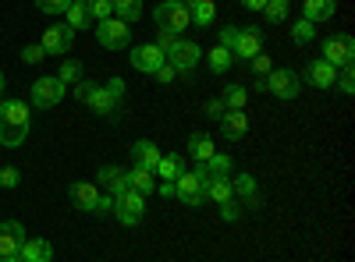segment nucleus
Here are the masks:
<instances>
[{
  "instance_id": "nucleus-1",
  "label": "nucleus",
  "mask_w": 355,
  "mask_h": 262,
  "mask_svg": "<svg viewBox=\"0 0 355 262\" xmlns=\"http://www.w3.org/2000/svg\"><path fill=\"white\" fill-rule=\"evenodd\" d=\"M28 128H33V113H28V103L21 100H4L0 103V145H21L28 138Z\"/></svg>"
},
{
  "instance_id": "nucleus-2",
  "label": "nucleus",
  "mask_w": 355,
  "mask_h": 262,
  "mask_svg": "<svg viewBox=\"0 0 355 262\" xmlns=\"http://www.w3.org/2000/svg\"><path fill=\"white\" fill-rule=\"evenodd\" d=\"M153 18H157V28H167V32H174V36H182L192 25L185 0H160V4L153 8Z\"/></svg>"
},
{
  "instance_id": "nucleus-3",
  "label": "nucleus",
  "mask_w": 355,
  "mask_h": 262,
  "mask_svg": "<svg viewBox=\"0 0 355 262\" xmlns=\"http://www.w3.org/2000/svg\"><path fill=\"white\" fill-rule=\"evenodd\" d=\"M96 43L107 46V50H125V46H132V28H128V21H121V18H103V21H96Z\"/></svg>"
},
{
  "instance_id": "nucleus-4",
  "label": "nucleus",
  "mask_w": 355,
  "mask_h": 262,
  "mask_svg": "<svg viewBox=\"0 0 355 262\" xmlns=\"http://www.w3.org/2000/svg\"><path fill=\"white\" fill-rule=\"evenodd\" d=\"M64 89H68V85L57 75H43V78L33 82V96H28V100H33L36 110H50V106H57L64 100Z\"/></svg>"
},
{
  "instance_id": "nucleus-5",
  "label": "nucleus",
  "mask_w": 355,
  "mask_h": 262,
  "mask_svg": "<svg viewBox=\"0 0 355 262\" xmlns=\"http://www.w3.org/2000/svg\"><path fill=\"white\" fill-rule=\"evenodd\" d=\"M266 89H270L277 100H299L302 93V75L291 71V68H274L266 75Z\"/></svg>"
},
{
  "instance_id": "nucleus-6",
  "label": "nucleus",
  "mask_w": 355,
  "mask_h": 262,
  "mask_svg": "<svg viewBox=\"0 0 355 262\" xmlns=\"http://www.w3.org/2000/svg\"><path fill=\"white\" fill-rule=\"evenodd\" d=\"M110 213L121 220L125 227H135V223H142V216H146V198L135 195V191H121V195H114Z\"/></svg>"
},
{
  "instance_id": "nucleus-7",
  "label": "nucleus",
  "mask_w": 355,
  "mask_h": 262,
  "mask_svg": "<svg viewBox=\"0 0 355 262\" xmlns=\"http://www.w3.org/2000/svg\"><path fill=\"white\" fill-rule=\"evenodd\" d=\"M174 198L185 202V206H192V209L206 202V188H202V178L196 170H182L174 178Z\"/></svg>"
},
{
  "instance_id": "nucleus-8",
  "label": "nucleus",
  "mask_w": 355,
  "mask_h": 262,
  "mask_svg": "<svg viewBox=\"0 0 355 262\" xmlns=\"http://www.w3.org/2000/svg\"><path fill=\"white\" fill-rule=\"evenodd\" d=\"M202 61V46L199 43H189V39H178L171 50H167V64L178 71V75H189L196 71V64Z\"/></svg>"
},
{
  "instance_id": "nucleus-9",
  "label": "nucleus",
  "mask_w": 355,
  "mask_h": 262,
  "mask_svg": "<svg viewBox=\"0 0 355 262\" xmlns=\"http://www.w3.org/2000/svg\"><path fill=\"white\" fill-rule=\"evenodd\" d=\"M256 53H263V36L259 28H239L234 25V39H231V57H239V61H252Z\"/></svg>"
},
{
  "instance_id": "nucleus-10",
  "label": "nucleus",
  "mask_w": 355,
  "mask_h": 262,
  "mask_svg": "<svg viewBox=\"0 0 355 262\" xmlns=\"http://www.w3.org/2000/svg\"><path fill=\"white\" fill-rule=\"evenodd\" d=\"M128 61H132V68H135V71L157 75V71L164 68V50H160L157 43H139V46H132Z\"/></svg>"
},
{
  "instance_id": "nucleus-11",
  "label": "nucleus",
  "mask_w": 355,
  "mask_h": 262,
  "mask_svg": "<svg viewBox=\"0 0 355 262\" xmlns=\"http://www.w3.org/2000/svg\"><path fill=\"white\" fill-rule=\"evenodd\" d=\"M352 57H355L352 36H331V39H323V57H320V61H327L334 68H345V64H352Z\"/></svg>"
},
{
  "instance_id": "nucleus-12",
  "label": "nucleus",
  "mask_w": 355,
  "mask_h": 262,
  "mask_svg": "<svg viewBox=\"0 0 355 262\" xmlns=\"http://www.w3.org/2000/svg\"><path fill=\"white\" fill-rule=\"evenodd\" d=\"M71 43H75V28H68V25H50L40 39L43 53H53V57H64L71 50Z\"/></svg>"
},
{
  "instance_id": "nucleus-13",
  "label": "nucleus",
  "mask_w": 355,
  "mask_h": 262,
  "mask_svg": "<svg viewBox=\"0 0 355 262\" xmlns=\"http://www.w3.org/2000/svg\"><path fill=\"white\" fill-rule=\"evenodd\" d=\"M82 103L93 113H100V118H110V113H117V103H121V100H117L107 85H89V93H85Z\"/></svg>"
},
{
  "instance_id": "nucleus-14",
  "label": "nucleus",
  "mask_w": 355,
  "mask_h": 262,
  "mask_svg": "<svg viewBox=\"0 0 355 262\" xmlns=\"http://www.w3.org/2000/svg\"><path fill=\"white\" fill-rule=\"evenodd\" d=\"M68 198H71V206H75L78 213H96V206H100V188L89 185V181H75V185L68 188Z\"/></svg>"
},
{
  "instance_id": "nucleus-15",
  "label": "nucleus",
  "mask_w": 355,
  "mask_h": 262,
  "mask_svg": "<svg viewBox=\"0 0 355 262\" xmlns=\"http://www.w3.org/2000/svg\"><path fill=\"white\" fill-rule=\"evenodd\" d=\"M25 227L18 223V220H4L0 223V255H15V252H21V245H25Z\"/></svg>"
},
{
  "instance_id": "nucleus-16",
  "label": "nucleus",
  "mask_w": 355,
  "mask_h": 262,
  "mask_svg": "<svg viewBox=\"0 0 355 262\" xmlns=\"http://www.w3.org/2000/svg\"><path fill=\"white\" fill-rule=\"evenodd\" d=\"M306 82L313 85V89H334L338 68L327 64V61H313V64H306Z\"/></svg>"
},
{
  "instance_id": "nucleus-17",
  "label": "nucleus",
  "mask_w": 355,
  "mask_h": 262,
  "mask_svg": "<svg viewBox=\"0 0 355 262\" xmlns=\"http://www.w3.org/2000/svg\"><path fill=\"white\" fill-rule=\"evenodd\" d=\"M96 188H107V195H121L128 191V181H125V170L121 167H100L96 170Z\"/></svg>"
},
{
  "instance_id": "nucleus-18",
  "label": "nucleus",
  "mask_w": 355,
  "mask_h": 262,
  "mask_svg": "<svg viewBox=\"0 0 355 262\" xmlns=\"http://www.w3.org/2000/svg\"><path fill=\"white\" fill-rule=\"evenodd\" d=\"M245 131H249V118H245V110H227L224 118H220V135H224L227 142L245 138Z\"/></svg>"
},
{
  "instance_id": "nucleus-19",
  "label": "nucleus",
  "mask_w": 355,
  "mask_h": 262,
  "mask_svg": "<svg viewBox=\"0 0 355 262\" xmlns=\"http://www.w3.org/2000/svg\"><path fill=\"white\" fill-rule=\"evenodd\" d=\"M125 181H128V191H135V195H142V198L157 191V178H153V170L132 167V170H125Z\"/></svg>"
},
{
  "instance_id": "nucleus-20",
  "label": "nucleus",
  "mask_w": 355,
  "mask_h": 262,
  "mask_svg": "<svg viewBox=\"0 0 355 262\" xmlns=\"http://www.w3.org/2000/svg\"><path fill=\"white\" fill-rule=\"evenodd\" d=\"M132 160H135V167H142V170H157V163H160V149H157L150 138H139V142L132 145Z\"/></svg>"
},
{
  "instance_id": "nucleus-21",
  "label": "nucleus",
  "mask_w": 355,
  "mask_h": 262,
  "mask_svg": "<svg viewBox=\"0 0 355 262\" xmlns=\"http://www.w3.org/2000/svg\"><path fill=\"white\" fill-rule=\"evenodd\" d=\"M50 259H53V245L46 238H25L21 262H50Z\"/></svg>"
},
{
  "instance_id": "nucleus-22",
  "label": "nucleus",
  "mask_w": 355,
  "mask_h": 262,
  "mask_svg": "<svg viewBox=\"0 0 355 262\" xmlns=\"http://www.w3.org/2000/svg\"><path fill=\"white\" fill-rule=\"evenodd\" d=\"M231 188H234V195H239L245 206H252V209L259 206V185H256L252 174H239V178L231 181Z\"/></svg>"
},
{
  "instance_id": "nucleus-23",
  "label": "nucleus",
  "mask_w": 355,
  "mask_h": 262,
  "mask_svg": "<svg viewBox=\"0 0 355 262\" xmlns=\"http://www.w3.org/2000/svg\"><path fill=\"white\" fill-rule=\"evenodd\" d=\"M189 153H192L196 163H206V160L217 153V145H214V138L206 135V131H192L189 135Z\"/></svg>"
},
{
  "instance_id": "nucleus-24",
  "label": "nucleus",
  "mask_w": 355,
  "mask_h": 262,
  "mask_svg": "<svg viewBox=\"0 0 355 262\" xmlns=\"http://www.w3.org/2000/svg\"><path fill=\"white\" fill-rule=\"evenodd\" d=\"M334 11H338L334 0H306V4H302V18L313 21V25H316V21H331Z\"/></svg>"
},
{
  "instance_id": "nucleus-25",
  "label": "nucleus",
  "mask_w": 355,
  "mask_h": 262,
  "mask_svg": "<svg viewBox=\"0 0 355 262\" xmlns=\"http://www.w3.org/2000/svg\"><path fill=\"white\" fill-rule=\"evenodd\" d=\"M189 18L199 28H210L214 18H217V4H214V0H192V4H189Z\"/></svg>"
},
{
  "instance_id": "nucleus-26",
  "label": "nucleus",
  "mask_w": 355,
  "mask_h": 262,
  "mask_svg": "<svg viewBox=\"0 0 355 262\" xmlns=\"http://www.w3.org/2000/svg\"><path fill=\"white\" fill-rule=\"evenodd\" d=\"M202 188H206V198H214L217 206H220V202H227V198H234L231 178H206V181H202Z\"/></svg>"
},
{
  "instance_id": "nucleus-27",
  "label": "nucleus",
  "mask_w": 355,
  "mask_h": 262,
  "mask_svg": "<svg viewBox=\"0 0 355 262\" xmlns=\"http://www.w3.org/2000/svg\"><path fill=\"white\" fill-rule=\"evenodd\" d=\"M182 170H185V160L178 156V153H167V156H160V163H157V170H153V174H157L160 181H174Z\"/></svg>"
},
{
  "instance_id": "nucleus-28",
  "label": "nucleus",
  "mask_w": 355,
  "mask_h": 262,
  "mask_svg": "<svg viewBox=\"0 0 355 262\" xmlns=\"http://www.w3.org/2000/svg\"><path fill=\"white\" fill-rule=\"evenodd\" d=\"M231 61H234V57H231V50L227 46H210V53H206V64H210V71L214 75H224L227 68H231Z\"/></svg>"
},
{
  "instance_id": "nucleus-29",
  "label": "nucleus",
  "mask_w": 355,
  "mask_h": 262,
  "mask_svg": "<svg viewBox=\"0 0 355 262\" xmlns=\"http://www.w3.org/2000/svg\"><path fill=\"white\" fill-rule=\"evenodd\" d=\"M202 167H206V174H210V178H231V170H234V160H231L227 153H214V156L206 160Z\"/></svg>"
},
{
  "instance_id": "nucleus-30",
  "label": "nucleus",
  "mask_w": 355,
  "mask_h": 262,
  "mask_svg": "<svg viewBox=\"0 0 355 262\" xmlns=\"http://www.w3.org/2000/svg\"><path fill=\"white\" fill-rule=\"evenodd\" d=\"M64 18H68L64 25L68 28H78V32H82V28H89V25H96L93 18H89V8L85 4H68L64 8Z\"/></svg>"
},
{
  "instance_id": "nucleus-31",
  "label": "nucleus",
  "mask_w": 355,
  "mask_h": 262,
  "mask_svg": "<svg viewBox=\"0 0 355 262\" xmlns=\"http://www.w3.org/2000/svg\"><path fill=\"white\" fill-rule=\"evenodd\" d=\"M114 18H121V21H139L142 18V0H114Z\"/></svg>"
},
{
  "instance_id": "nucleus-32",
  "label": "nucleus",
  "mask_w": 355,
  "mask_h": 262,
  "mask_svg": "<svg viewBox=\"0 0 355 262\" xmlns=\"http://www.w3.org/2000/svg\"><path fill=\"white\" fill-rule=\"evenodd\" d=\"M245 103H249V93H245V85H227L224 89V106L227 110H245Z\"/></svg>"
},
{
  "instance_id": "nucleus-33",
  "label": "nucleus",
  "mask_w": 355,
  "mask_h": 262,
  "mask_svg": "<svg viewBox=\"0 0 355 262\" xmlns=\"http://www.w3.org/2000/svg\"><path fill=\"white\" fill-rule=\"evenodd\" d=\"M291 39L299 43V46L313 43V39H316V25H313V21H306V18H299V21L291 25Z\"/></svg>"
},
{
  "instance_id": "nucleus-34",
  "label": "nucleus",
  "mask_w": 355,
  "mask_h": 262,
  "mask_svg": "<svg viewBox=\"0 0 355 262\" xmlns=\"http://www.w3.org/2000/svg\"><path fill=\"white\" fill-rule=\"evenodd\" d=\"M263 18L270 21V25H281L288 18V0H266V8H263Z\"/></svg>"
},
{
  "instance_id": "nucleus-35",
  "label": "nucleus",
  "mask_w": 355,
  "mask_h": 262,
  "mask_svg": "<svg viewBox=\"0 0 355 262\" xmlns=\"http://www.w3.org/2000/svg\"><path fill=\"white\" fill-rule=\"evenodd\" d=\"M85 8H89V18L93 21L114 18V0H85Z\"/></svg>"
},
{
  "instance_id": "nucleus-36",
  "label": "nucleus",
  "mask_w": 355,
  "mask_h": 262,
  "mask_svg": "<svg viewBox=\"0 0 355 262\" xmlns=\"http://www.w3.org/2000/svg\"><path fill=\"white\" fill-rule=\"evenodd\" d=\"M57 78H61L64 85L82 82V64H78V61H64V64H61V71H57Z\"/></svg>"
},
{
  "instance_id": "nucleus-37",
  "label": "nucleus",
  "mask_w": 355,
  "mask_h": 262,
  "mask_svg": "<svg viewBox=\"0 0 355 262\" xmlns=\"http://www.w3.org/2000/svg\"><path fill=\"white\" fill-rule=\"evenodd\" d=\"M249 71H252L256 78H263V75H270V71H274V61H270L266 53H256L252 61H249Z\"/></svg>"
},
{
  "instance_id": "nucleus-38",
  "label": "nucleus",
  "mask_w": 355,
  "mask_h": 262,
  "mask_svg": "<svg viewBox=\"0 0 355 262\" xmlns=\"http://www.w3.org/2000/svg\"><path fill=\"white\" fill-rule=\"evenodd\" d=\"M220 216H224V223H239L242 220V202H234V198L220 202Z\"/></svg>"
},
{
  "instance_id": "nucleus-39",
  "label": "nucleus",
  "mask_w": 355,
  "mask_h": 262,
  "mask_svg": "<svg viewBox=\"0 0 355 262\" xmlns=\"http://www.w3.org/2000/svg\"><path fill=\"white\" fill-rule=\"evenodd\" d=\"M338 85H341V93H345V96L355 93V71H352V64L338 68Z\"/></svg>"
},
{
  "instance_id": "nucleus-40",
  "label": "nucleus",
  "mask_w": 355,
  "mask_h": 262,
  "mask_svg": "<svg viewBox=\"0 0 355 262\" xmlns=\"http://www.w3.org/2000/svg\"><path fill=\"white\" fill-rule=\"evenodd\" d=\"M71 4V0H36V8L43 15H64V8Z\"/></svg>"
},
{
  "instance_id": "nucleus-41",
  "label": "nucleus",
  "mask_w": 355,
  "mask_h": 262,
  "mask_svg": "<svg viewBox=\"0 0 355 262\" xmlns=\"http://www.w3.org/2000/svg\"><path fill=\"white\" fill-rule=\"evenodd\" d=\"M43 57H46V53H43V46H40V43H28V46H21V61H25V64H40Z\"/></svg>"
},
{
  "instance_id": "nucleus-42",
  "label": "nucleus",
  "mask_w": 355,
  "mask_h": 262,
  "mask_svg": "<svg viewBox=\"0 0 355 262\" xmlns=\"http://www.w3.org/2000/svg\"><path fill=\"white\" fill-rule=\"evenodd\" d=\"M202 113H206V118H210V121H220L224 113H227V106H224V100H206Z\"/></svg>"
},
{
  "instance_id": "nucleus-43",
  "label": "nucleus",
  "mask_w": 355,
  "mask_h": 262,
  "mask_svg": "<svg viewBox=\"0 0 355 262\" xmlns=\"http://www.w3.org/2000/svg\"><path fill=\"white\" fill-rule=\"evenodd\" d=\"M18 185H21V174H18L15 167L0 170V188H18Z\"/></svg>"
},
{
  "instance_id": "nucleus-44",
  "label": "nucleus",
  "mask_w": 355,
  "mask_h": 262,
  "mask_svg": "<svg viewBox=\"0 0 355 262\" xmlns=\"http://www.w3.org/2000/svg\"><path fill=\"white\" fill-rule=\"evenodd\" d=\"M174 43H178V36H174V32H167V28H160V32H157V46H160L164 53H167Z\"/></svg>"
},
{
  "instance_id": "nucleus-45",
  "label": "nucleus",
  "mask_w": 355,
  "mask_h": 262,
  "mask_svg": "<svg viewBox=\"0 0 355 262\" xmlns=\"http://www.w3.org/2000/svg\"><path fill=\"white\" fill-rule=\"evenodd\" d=\"M153 78H157V82H164V85H167V82H174V78H178V71H174V68H171V64H164V68H160V71H157V75H153Z\"/></svg>"
},
{
  "instance_id": "nucleus-46",
  "label": "nucleus",
  "mask_w": 355,
  "mask_h": 262,
  "mask_svg": "<svg viewBox=\"0 0 355 262\" xmlns=\"http://www.w3.org/2000/svg\"><path fill=\"white\" fill-rule=\"evenodd\" d=\"M107 89H110L117 100H125V82H121V78H110V82H107Z\"/></svg>"
},
{
  "instance_id": "nucleus-47",
  "label": "nucleus",
  "mask_w": 355,
  "mask_h": 262,
  "mask_svg": "<svg viewBox=\"0 0 355 262\" xmlns=\"http://www.w3.org/2000/svg\"><path fill=\"white\" fill-rule=\"evenodd\" d=\"M157 191H160L164 198H174V181H160V185H157Z\"/></svg>"
},
{
  "instance_id": "nucleus-48",
  "label": "nucleus",
  "mask_w": 355,
  "mask_h": 262,
  "mask_svg": "<svg viewBox=\"0 0 355 262\" xmlns=\"http://www.w3.org/2000/svg\"><path fill=\"white\" fill-rule=\"evenodd\" d=\"M242 8H249V11H263V8H266V0H242Z\"/></svg>"
},
{
  "instance_id": "nucleus-49",
  "label": "nucleus",
  "mask_w": 355,
  "mask_h": 262,
  "mask_svg": "<svg viewBox=\"0 0 355 262\" xmlns=\"http://www.w3.org/2000/svg\"><path fill=\"white\" fill-rule=\"evenodd\" d=\"M110 202H114L110 195H100V206H96V213H110Z\"/></svg>"
},
{
  "instance_id": "nucleus-50",
  "label": "nucleus",
  "mask_w": 355,
  "mask_h": 262,
  "mask_svg": "<svg viewBox=\"0 0 355 262\" xmlns=\"http://www.w3.org/2000/svg\"><path fill=\"white\" fill-rule=\"evenodd\" d=\"M0 262H21V252H15V255H0Z\"/></svg>"
},
{
  "instance_id": "nucleus-51",
  "label": "nucleus",
  "mask_w": 355,
  "mask_h": 262,
  "mask_svg": "<svg viewBox=\"0 0 355 262\" xmlns=\"http://www.w3.org/2000/svg\"><path fill=\"white\" fill-rule=\"evenodd\" d=\"M4 85H8V78H4V71H0V96H4Z\"/></svg>"
},
{
  "instance_id": "nucleus-52",
  "label": "nucleus",
  "mask_w": 355,
  "mask_h": 262,
  "mask_svg": "<svg viewBox=\"0 0 355 262\" xmlns=\"http://www.w3.org/2000/svg\"><path fill=\"white\" fill-rule=\"evenodd\" d=\"M71 4H85V0H71Z\"/></svg>"
},
{
  "instance_id": "nucleus-53",
  "label": "nucleus",
  "mask_w": 355,
  "mask_h": 262,
  "mask_svg": "<svg viewBox=\"0 0 355 262\" xmlns=\"http://www.w3.org/2000/svg\"><path fill=\"white\" fill-rule=\"evenodd\" d=\"M185 4H192V0H185Z\"/></svg>"
}]
</instances>
